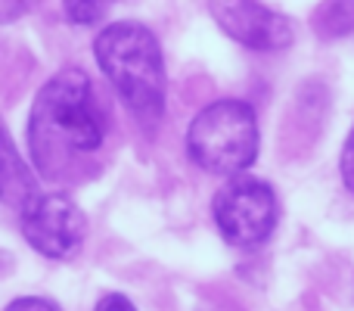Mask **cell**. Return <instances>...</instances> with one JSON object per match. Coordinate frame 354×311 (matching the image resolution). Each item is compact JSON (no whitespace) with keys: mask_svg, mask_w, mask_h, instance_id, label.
<instances>
[{"mask_svg":"<svg viewBox=\"0 0 354 311\" xmlns=\"http://www.w3.org/2000/svg\"><path fill=\"white\" fill-rule=\"evenodd\" d=\"M212 215L227 243L252 249V246H261L264 240H270V233L277 231L280 208H277V193L268 181L236 175L214 193Z\"/></svg>","mask_w":354,"mask_h":311,"instance_id":"obj_4","label":"cell"},{"mask_svg":"<svg viewBox=\"0 0 354 311\" xmlns=\"http://www.w3.org/2000/svg\"><path fill=\"white\" fill-rule=\"evenodd\" d=\"M3 311H62V308L53 299H44V296H19Z\"/></svg>","mask_w":354,"mask_h":311,"instance_id":"obj_11","label":"cell"},{"mask_svg":"<svg viewBox=\"0 0 354 311\" xmlns=\"http://www.w3.org/2000/svg\"><path fill=\"white\" fill-rule=\"evenodd\" d=\"M314 31L320 37H345L354 31V3H326L314 16Z\"/></svg>","mask_w":354,"mask_h":311,"instance_id":"obj_8","label":"cell"},{"mask_svg":"<svg viewBox=\"0 0 354 311\" xmlns=\"http://www.w3.org/2000/svg\"><path fill=\"white\" fill-rule=\"evenodd\" d=\"M62 12L72 25H93L106 16V3H75V0H68V3H62Z\"/></svg>","mask_w":354,"mask_h":311,"instance_id":"obj_9","label":"cell"},{"mask_svg":"<svg viewBox=\"0 0 354 311\" xmlns=\"http://www.w3.org/2000/svg\"><path fill=\"white\" fill-rule=\"evenodd\" d=\"M28 153L37 175L50 184L72 187L100 175L106 147V109L91 75L66 66L44 81L28 112Z\"/></svg>","mask_w":354,"mask_h":311,"instance_id":"obj_1","label":"cell"},{"mask_svg":"<svg viewBox=\"0 0 354 311\" xmlns=\"http://www.w3.org/2000/svg\"><path fill=\"white\" fill-rule=\"evenodd\" d=\"M22 237L53 262H72L87 240V218L66 193H41L22 212Z\"/></svg>","mask_w":354,"mask_h":311,"instance_id":"obj_5","label":"cell"},{"mask_svg":"<svg viewBox=\"0 0 354 311\" xmlns=\"http://www.w3.org/2000/svg\"><path fill=\"white\" fill-rule=\"evenodd\" d=\"M93 56L134 122L153 131L165 116L168 91L159 37L140 22H112L93 41Z\"/></svg>","mask_w":354,"mask_h":311,"instance_id":"obj_2","label":"cell"},{"mask_svg":"<svg viewBox=\"0 0 354 311\" xmlns=\"http://www.w3.org/2000/svg\"><path fill=\"white\" fill-rule=\"evenodd\" d=\"M37 175L16 150L6 122L0 118V202L16 212H25L37 199Z\"/></svg>","mask_w":354,"mask_h":311,"instance_id":"obj_7","label":"cell"},{"mask_svg":"<svg viewBox=\"0 0 354 311\" xmlns=\"http://www.w3.org/2000/svg\"><path fill=\"white\" fill-rule=\"evenodd\" d=\"M339 171H342V184L345 190L354 193V125L345 137V147H342V159H339Z\"/></svg>","mask_w":354,"mask_h":311,"instance_id":"obj_10","label":"cell"},{"mask_svg":"<svg viewBox=\"0 0 354 311\" xmlns=\"http://www.w3.org/2000/svg\"><path fill=\"white\" fill-rule=\"evenodd\" d=\"M93 311H137V305L122 293H106L103 299L93 305Z\"/></svg>","mask_w":354,"mask_h":311,"instance_id":"obj_12","label":"cell"},{"mask_svg":"<svg viewBox=\"0 0 354 311\" xmlns=\"http://www.w3.org/2000/svg\"><path fill=\"white\" fill-rule=\"evenodd\" d=\"M258 147H261L258 118L245 100H214L187 128L189 159L212 175H243L249 165H255Z\"/></svg>","mask_w":354,"mask_h":311,"instance_id":"obj_3","label":"cell"},{"mask_svg":"<svg viewBox=\"0 0 354 311\" xmlns=\"http://www.w3.org/2000/svg\"><path fill=\"white\" fill-rule=\"evenodd\" d=\"M212 19L221 25L227 37L258 53L286 50L292 44V22L283 12L270 10L255 0H227V3H208Z\"/></svg>","mask_w":354,"mask_h":311,"instance_id":"obj_6","label":"cell"},{"mask_svg":"<svg viewBox=\"0 0 354 311\" xmlns=\"http://www.w3.org/2000/svg\"><path fill=\"white\" fill-rule=\"evenodd\" d=\"M31 10V3H0V22H16L19 16H25V12Z\"/></svg>","mask_w":354,"mask_h":311,"instance_id":"obj_13","label":"cell"}]
</instances>
